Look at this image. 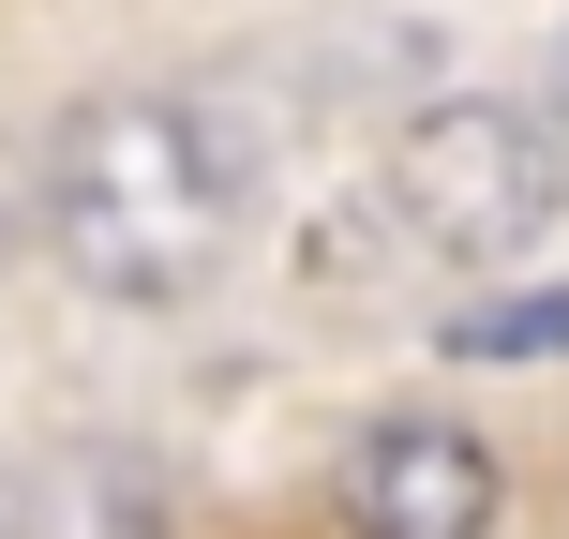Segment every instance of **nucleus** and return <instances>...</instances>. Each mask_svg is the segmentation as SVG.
<instances>
[{"mask_svg": "<svg viewBox=\"0 0 569 539\" xmlns=\"http://www.w3.org/2000/svg\"><path fill=\"white\" fill-rule=\"evenodd\" d=\"M46 240L120 315L196 300L240 240V136L180 90H90L46 150Z\"/></svg>", "mask_w": 569, "mask_h": 539, "instance_id": "nucleus-1", "label": "nucleus"}, {"mask_svg": "<svg viewBox=\"0 0 569 539\" xmlns=\"http://www.w3.org/2000/svg\"><path fill=\"white\" fill-rule=\"evenodd\" d=\"M555 210H569V150L525 106H435V120H405V150H390V226L420 240V256L495 270V256H525Z\"/></svg>", "mask_w": 569, "mask_h": 539, "instance_id": "nucleus-2", "label": "nucleus"}, {"mask_svg": "<svg viewBox=\"0 0 569 539\" xmlns=\"http://www.w3.org/2000/svg\"><path fill=\"white\" fill-rule=\"evenodd\" d=\"M510 510V480H495V450L465 420H375L360 450H345V539H495Z\"/></svg>", "mask_w": 569, "mask_h": 539, "instance_id": "nucleus-3", "label": "nucleus"}, {"mask_svg": "<svg viewBox=\"0 0 569 539\" xmlns=\"http://www.w3.org/2000/svg\"><path fill=\"white\" fill-rule=\"evenodd\" d=\"M180 510H166V465L150 450H60L46 480H30V510H16V539H166Z\"/></svg>", "mask_w": 569, "mask_h": 539, "instance_id": "nucleus-4", "label": "nucleus"}, {"mask_svg": "<svg viewBox=\"0 0 569 539\" xmlns=\"http://www.w3.org/2000/svg\"><path fill=\"white\" fill-rule=\"evenodd\" d=\"M450 360H569V285H525V300H465Z\"/></svg>", "mask_w": 569, "mask_h": 539, "instance_id": "nucleus-5", "label": "nucleus"}]
</instances>
